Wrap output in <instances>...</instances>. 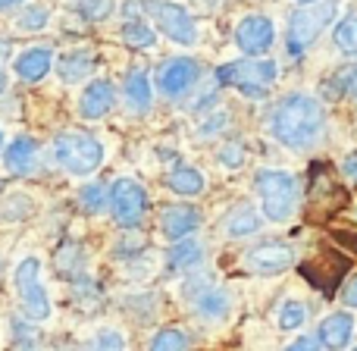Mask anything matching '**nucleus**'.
<instances>
[{
  "mask_svg": "<svg viewBox=\"0 0 357 351\" xmlns=\"http://www.w3.org/2000/svg\"><path fill=\"white\" fill-rule=\"evenodd\" d=\"M323 107L307 94H289L273 110V135L289 148H304L320 135Z\"/></svg>",
  "mask_w": 357,
  "mask_h": 351,
  "instance_id": "obj_1",
  "label": "nucleus"
},
{
  "mask_svg": "<svg viewBox=\"0 0 357 351\" xmlns=\"http://www.w3.org/2000/svg\"><path fill=\"white\" fill-rule=\"evenodd\" d=\"M254 188H257L260 201H264V214L276 223H285L298 207V182L291 173L282 170H260L254 176Z\"/></svg>",
  "mask_w": 357,
  "mask_h": 351,
  "instance_id": "obj_2",
  "label": "nucleus"
},
{
  "mask_svg": "<svg viewBox=\"0 0 357 351\" xmlns=\"http://www.w3.org/2000/svg\"><path fill=\"white\" fill-rule=\"evenodd\" d=\"M333 16H335V0H314V3H304L298 13H291L289 38H285L289 54L301 57L323 35V29L333 22Z\"/></svg>",
  "mask_w": 357,
  "mask_h": 351,
  "instance_id": "obj_3",
  "label": "nucleus"
},
{
  "mask_svg": "<svg viewBox=\"0 0 357 351\" xmlns=\"http://www.w3.org/2000/svg\"><path fill=\"white\" fill-rule=\"evenodd\" d=\"M54 157L66 173L73 176H88L100 167L104 160V148L100 142H94L91 135H82V132H63L54 142Z\"/></svg>",
  "mask_w": 357,
  "mask_h": 351,
  "instance_id": "obj_4",
  "label": "nucleus"
},
{
  "mask_svg": "<svg viewBox=\"0 0 357 351\" xmlns=\"http://www.w3.org/2000/svg\"><path fill=\"white\" fill-rule=\"evenodd\" d=\"M216 82H220V85H235V88H241V91L257 94L260 98V94L276 82V63L260 60V57L226 63V66L216 69Z\"/></svg>",
  "mask_w": 357,
  "mask_h": 351,
  "instance_id": "obj_5",
  "label": "nucleus"
},
{
  "mask_svg": "<svg viewBox=\"0 0 357 351\" xmlns=\"http://www.w3.org/2000/svg\"><path fill=\"white\" fill-rule=\"evenodd\" d=\"M13 283H16V292H19V301H22L25 317H31V320H47L50 317V298L41 285V264H38V257H25L22 264L16 267Z\"/></svg>",
  "mask_w": 357,
  "mask_h": 351,
  "instance_id": "obj_6",
  "label": "nucleus"
},
{
  "mask_svg": "<svg viewBox=\"0 0 357 351\" xmlns=\"http://www.w3.org/2000/svg\"><path fill=\"white\" fill-rule=\"evenodd\" d=\"M348 270H351V260L339 251H323L301 264V276L307 279L314 289H320L323 295H335V289H339L342 276H345Z\"/></svg>",
  "mask_w": 357,
  "mask_h": 351,
  "instance_id": "obj_7",
  "label": "nucleus"
},
{
  "mask_svg": "<svg viewBox=\"0 0 357 351\" xmlns=\"http://www.w3.org/2000/svg\"><path fill=\"white\" fill-rule=\"evenodd\" d=\"M110 210H113V220L123 229H135L142 223L144 210H148V195L132 179H116L110 191Z\"/></svg>",
  "mask_w": 357,
  "mask_h": 351,
  "instance_id": "obj_8",
  "label": "nucleus"
},
{
  "mask_svg": "<svg viewBox=\"0 0 357 351\" xmlns=\"http://www.w3.org/2000/svg\"><path fill=\"white\" fill-rule=\"evenodd\" d=\"M144 10L154 16V22L163 29V35L173 38L176 44H195L197 31L188 10H182L178 3H169V0H144Z\"/></svg>",
  "mask_w": 357,
  "mask_h": 351,
  "instance_id": "obj_9",
  "label": "nucleus"
},
{
  "mask_svg": "<svg viewBox=\"0 0 357 351\" xmlns=\"http://www.w3.org/2000/svg\"><path fill=\"white\" fill-rule=\"evenodd\" d=\"M273 38H276V25L266 16H260V13H251V16H245L235 25V44L248 57H260L264 50H270Z\"/></svg>",
  "mask_w": 357,
  "mask_h": 351,
  "instance_id": "obj_10",
  "label": "nucleus"
},
{
  "mask_svg": "<svg viewBox=\"0 0 357 351\" xmlns=\"http://www.w3.org/2000/svg\"><path fill=\"white\" fill-rule=\"evenodd\" d=\"M197 73H201L197 60H191V57H176V60H167L157 69V88H160L167 98H178V94H185L197 82Z\"/></svg>",
  "mask_w": 357,
  "mask_h": 351,
  "instance_id": "obj_11",
  "label": "nucleus"
},
{
  "mask_svg": "<svg viewBox=\"0 0 357 351\" xmlns=\"http://www.w3.org/2000/svg\"><path fill=\"white\" fill-rule=\"evenodd\" d=\"M291 257H295L291 245H285V241H264V245L248 251L245 264H248V270L257 273V276H270V273H282L285 267L291 264Z\"/></svg>",
  "mask_w": 357,
  "mask_h": 351,
  "instance_id": "obj_12",
  "label": "nucleus"
},
{
  "mask_svg": "<svg viewBox=\"0 0 357 351\" xmlns=\"http://www.w3.org/2000/svg\"><path fill=\"white\" fill-rule=\"evenodd\" d=\"M197 226H201V214H197V207H188V204L163 207V214H160V232L167 235L169 241L188 239Z\"/></svg>",
  "mask_w": 357,
  "mask_h": 351,
  "instance_id": "obj_13",
  "label": "nucleus"
},
{
  "mask_svg": "<svg viewBox=\"0 0 357 351\" xmlns=\"http://www.w3.org/2000/svg\"><path fill=\"white\" fill-rule=\"evenodd\" d=\"M113 107V85L110 82H91V85L85 88V94H82L79 100V113L85 119H100L107 117V110Z\"/></svg>",
  "mask_w": 357,
  "mask_h": 351,
  "instance_id": "obj_14",
  "label": "nucleus"
},
{
  "mask_svg": "<svg viewBox=\"0 0 357 351\" xmlns=\"http://www.w3.org/2000/svg\"><path fill=\"white\" fill-rule=\"evenodd\" d=\"M50 63H54L50 47H29L25 54L16 57V75L22 82H38L50 73Z\"/></svg>",
  "mask_w": 357,
  "mask_h": 351,
  "instance_id": "obj_15",
  "label": "nucleus"
},
{
  "mask_svg": "<svg viewBox=\"0 0 357 351\" xmlns=\"http://www.w3.org/2000/svg\"><path fill=\"white\" fill-rule=\"evenodd\" d=\"M35 160H38V144L25 135H19L16 142L3 151V163L13 176H29L31 170H35Z\"/></svg>",
  "mask_w": 357,
  "mask_h": 351,
  "instance_id": "obj_16",
  "label": "nucleus"
},
{
  "mask_svg": "<svg viewBox=\"0 0 357 351\" xmlns=\"http://www.w3.org/2000/svg\"><path fill=\"white\" fill-rule=\"evenodd\" d=\"M351 333H354L351 314H329L326 320L320 323V342L329 351H342V348H345L348 342H351Z\"/></svg>",
  "mask_w": 357,
  "mask_h": 351,
  "instance_id": "obj_17",
  "label": "nucleus"
},
{
  "mask_svg": "<svg viewBox=\"0 0 357 351\" xmlns=\"http://www.w3.org/2000/svg\"><path fill=\"white\" fill-rule=\"evenodd\" d=\"M260 229V216L251 204H238L232 214L226 216V235L232 239H245V235H254Z\"/></svg>",
  "mask_w": 357,
  "mask_h": 351,
  "instance_id": "obj_18",
  "label": "nucleus"
},
{
  "mask_svg": "<svg viewBox=\"0 0 357 351\" xmlns=\"http://www.w3.org/2000/svg\"><path fill=\"white\" fill-rule=\"evenodd\" d=\"M167 185L176 191V195H185V197H195L204 191V176L197 173L195 167H185V163H178L173 173L167 176Z\"/></svg>",
  "mask_w": 357,
  "mask_h": 351,
  "instance_id": "obj_19",
  "label": "nucleus"
},
{
  "mask_svg": "<svg viewBox=\"0 0 357 351\" xmlns=\"http://www.w3.org/2000/svg\"><path fill=\"white\" fill-rule=\"evenodd\" d=\"M126 100L135 113H144L151 107V82L142 69L129 73V79H126Z\"/></svg>",
  "mask_w": 357,
  "mask_h": 351,
  "instance_id": "obj_20",
  "label": "nucleus"
},
{
  "mask_svg": "<svg viewBox=\"0 0 357 351\" xmlns=\"http://www.w3.org/2000/svg\"><path fill=\"white\" fill-rule=\"evenodd\" d=\"M56 73L63 82H79L91 73V54L88 50H73V54H63L56 63Z\"/></svg>",
  "mask_w": 357,
  "mask_h": 351,
  "instance_id": "obj_21",
  "label": "nucleus"
},
{
  "mask_svg": "<svg viewBox=\"0 0 357 351\" xmlns=\"http://www.w3.org/2000/svg\"><path fill=\"white\" fill-rule=\"evenodd\" d=\"M197 308H201V314L210 317V320H222V317L229 314V295L220 289L204 292V295L197 298Z\"/></svg>",
  "mask_w": 357,
  "mask_h": 351,
  "instance_id": "obj_22",
  "label": "nucleus"
},
{
  "mask_svg": "<svg viewBox=\"0 0 357 351\" xmlns=\"http://www.w3.org/2000/svg\"><path fill=\"white\" fill-rule=\"evenodd\" d=\"M335 44H339L342 54L357 57V19L354 16H345L335 25Z\"/></svg>",
  "mask_w": 357,
  "mask_h": 351,
  "instance_id": "obj_23",
  "label": "nucleus"
},
{
  "mask_svg": "<svg viewBox=\"0 0 357 351\" xmlns=\"http://www.w3.org/2000/svg\"><path fill=\"white\" fill-rule=\"evenodd\" d=\"M123 41L129 44V47H151V44L157 41V35L144 22H135V19H129V22L123 25Z\"/></svg>",
  "mask_w": 357,
  "mask_h": 351,
  "instance_id": "obj_24",
  "label": "nucleus"
},
{
  "mask_svg": "<svg viewBox=\"0 0 357 351\" xmlns=\"http://www.w3.org/2000/svg\"><path fill=\"white\" fill-rule=\"evenodd\" d=\"M79 201H82V210H85V214H100V210L107 207V201H110V197H107L104 185L91 182V185H85V188H82Z\"/></svg>",
  "mask_w": 357,
  "mask_h": 351,
  "instance_id": "obj_25",
  "label": "nucleus"
},
{
  "mask_svg": "<svg viewBox=\"0 0 357 351\" xmlns=\"http://www.w3.org/2000/svg\"><path fill=\"white\" fill-rule=\"evenodd\" d=\"M197 260H201V245H197V241L176 245L173 254H169V264H173V270H188V267H195Z\"/></svg>",
  "mask_w": 357,
  "mask_h": 351,
  "instance_id": "obj_26",
  "label": "nucleus"
},
{
  "mask_svg": "<svg viewBox=\"0 0 357 351\" xmlns=\"http://www.w3.org/2000/svg\"><path fill=\"white\" fill-rule=\"evenodd\" d=\"M185 348H188V339L178 329H160L151 339V351H185Z\"/></svg>",
  "mask_w": 357,
  "mask_h": 351,
  "instance_id": "obj_27",
  "label": "nucleus"
},
{
  "mask_svg": "<svg viewBox=\"0 0 357 351\" xmlns=\"http://www.w3.org/2000/svg\"><path fill=\"white\" fill-rule=\"evenodd\" d=\"M85 351H126V342L116 329H100V333L88 342Z\"/></svg>",
  "mask_w": 357,
  "mask_h": 351,
  "instance_id": "obj_28",
  "label": "nucleus"
},
{
  "mask_svg": "<svg viewBox=\"0 0 357 351\" xmlns=\"http://www.w3.org/2000/svg\"><path fill=\"white\" fill-rule=\"evenodd\" d=\"M16 25L22 31H41L44 25H47V10H44V6H29V10L19 16Z\"/></svg>",
  "mask_w": 357,
  "mask_h": 351,
  "instance_id": "obj_29",
  "label": "nucleus"
},
{
  "mask_svg": "<svg viewBox=\"0 0 357 351\" xmlns=\"http://www.w3.org/2000/svg\"><path fill=\"white\" fill-rule=\"evenodd\" d=\"M304 323V308L298 301H285L279 311V327L282 329H298Z\"/></svg>",
  "mask_w": 357,
  "mask_h": 351,
  "instance_id": "obj_30",
  "label": "nucleus"
},
{
  "mask_svg": "<svg viewBox=\"0 0 357 351\" xmlns=\"http://www.w3.org/2000/svg\"><path fill=\"white\" fill-rule=\"evenodd\" d=\"M82 260V251L75 245H66V248H60L56 251V267H60V273H75L73 267Z\"/></svg>",
  "mask_w": 357,
  "mask_h": 351,
  "instance_id": "obj_31",
  "label": "nucleus"
},
{
  "mask_svg": "<svg viewBox=\"0 0 357 351\" xmlns=\"http://www.w3.org/2000/svg\"><path fill=\"white\" fill-rule=\"evenodd\" d=\"M220 160L232 170L241 167V163H245V148H241V144H226V148L220 151Z\"/></svg>",
  "mask_w": 357,
  "mask_h": 351,
  "instance_id": "obj_32",
  "label": "nucleus"
},
{
  "mask_svg": "<svg viewBox=\"0 0 357 351\" xmlns=\"http://www.w3.org/2000/svg\"><path fill=\"white\" fill-rule=\"evenodd\" d=\"M82 13L88 19H104L110 13V0H82Z\"/></svg>",
  "mask_w": 357,
  "mask_h": 351,
  "instance_id": "obj_33",
  "label": "nucleus"
},
{
  "mask_svg": "<svg viewBox=\"0 0 357 351\" xmlns=\"http://www.w3.org/2000/svg\"><path fill=\"white\" fill-rule=\"evenodd\" d=\"M285 351H320V339H314V336H301V339L291 342Z\"/></svg>",
  "mask_w": 357,
  "mask_h": 351,
  "instance_id": "obj_34",
  "label": "nucleus"
},
{
  "mask_svg": "<svg viewBox=\"0 0 357 351\" xmlns=\"http://www.w3.org/2000/svg\"><path fill=\"white\" fill-rule=\"evenodd\" d=\"M222 123H229V117H226V113H216L213 119H207V126H204V135H210V132H220Z\"/></svg>",
  "mask_w": 357,
  "mask_h": 351,
  "instance_id": "obj_35",
  "label": "nucleus"
},
{
  "mask_svg": "<svg viewBox=\"0 0 357 351\" xmlns=\"http://www.w3.org/2000/svg\"><path fill=\"white\" fill-rule=\"evenodd\" d=\"M345 304L348 308H357V276L348 283V289H345Z\"/></svg>",
  "mask_w": 357,
  "mask_h": 351,
  "instance_id": "obj_36",
  "label": "nucleus"
},
{
  "mask_svg": "<svg viewBox=\"0 0 357 351\" xmlns=\"http://www.w3.org/2000/svg\"><path fill=\"white\" fill-rule=\"evenodd\" d=\"M345 88H348V91H351L354 98H357V69H354V73H348V79H345Z\"/></svg>",
  "mask_w": 357,
  "mask_h": 351,
  "instance_id": "obj_37",
  "label": "nucleus"
},
{
  "mask_svg": "<svg viewBox=\"0 0 357 351\" xmlns=\"http://www.w3.org/2000/svg\"><path fill=\"white\" fill-rule=\"evenodd\" d=\"M345 173L348 176H357V157H348V160H345Z\"/></svg>",
  "mask_w": 357,
  "mask_h": 351,
  "instance_id": "obj_38",
  "label": "nucleus"
},
{
  "mask_svg": "<svg viewBox=\"0 0 357 351\" xmlns=\"http://www.w3.org/2000/svg\"><path fill=\"white\" fill-rule=\"evenodd\" d=\"M16 3H22V0H0V10H10V6H16Z\"/></svg>",
  "mask_w": 357,
  "mask_h": 351,
  "instance_id": "obj_39",
  "label": "nucleus"
},
{
  "mask_svg": "<svg viewBox=\"0 0 357 351\" xmlns=\"http://www.w3.org/2000/svg\"><path fill=\"white\" fill-rule=\"evenodd\" d=\"M6 88V75H3V66H0V91Z\"/></svg>",
  "mask_w": 357,
  "mask_h": 351,
  "instance_id": "obj_40",
  "label": "nucleus"
},
{
  "mask_svg": "<svg viewBox=\"0 0 357 351\" xmlns=\"http://www.w3.org/2000/svg\"><path fill=\"white\" fill-rule=\"evenodd\" d=\"M301 3H314V0H301Z\"/></svg>",
  "mask_w": 357,
  "mask_h": 351,
  "instance_id": "obj_41",
  "label": "nucleus"
},
{
  "mask_svg": "<svg viewBox=\"0 0 357 351\" xmlns=\"http://www.w3.org/2000/svg\"><path fill=\"white\" fill-rule=\"evenodd\" d=\"M0 144H3V135H0Z\"/></svg>",
  "mask_w": 357,
  "mask_h": 351,
  "instance_id": "obj_42",
  "label": "nucleus"
},
{
  "mask_svg": "<svg viewBox=\"0 0 357 351\" xmlns=\"http://www.w3.org/2000/svg\"><path fill=\"white\" fill-rule=\"evenodd\" d=\"M354 351H357V348H354Z\"/></svg>",
  "mask_w": 357,
  "mask_h": 351,
  "instance_id": "obj_43",
  "label": "nucleus"
}]
</instances>
